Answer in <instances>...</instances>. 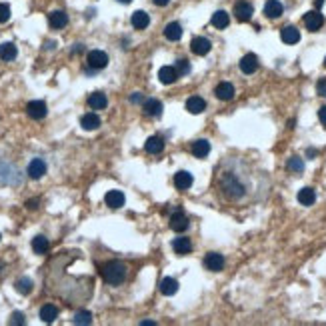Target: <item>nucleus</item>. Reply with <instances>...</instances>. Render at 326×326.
Listing matches in <instances>:
<instances>
[{
  "mask_svg": "<svg viewBox=\"0 0 326 326\" xmlns=\"http://www.w3.org/2000/svg\"><path fill=\"white\" fill-rule=\"evenodd\" d=\"M282 12H284V6L278 2V0H266L264 14L268 16V18H278V16H282Z\"/></svg>",
  "mask_w": 326,
  "mask_h": 326,
  "instance_id": "17",
  "label": "nucleus"
},
{
  "mask_svg": "<svg viewBox=\"0 0 326 326\" xmlns=\"http://www.w3.org/2000/svg\"><path fill=\"white\" fill-rule=\"evenodd\" d=\"M172 248H174V252H176V254L184 256V254H188V252L192 250V242H190V238H186V236L174 238V242H172Z\"/></svg>",
  "mask_w": 326,
  "mask_h": 326,
  "instance_id": "20",
  "label": "nucleus"
},
{
  "mask_svg": "<svg viewBox=\"0 0 326 326\" xmlns=\"http://www.w3.org/2000/svg\"><path fill=\"white\" fill-rule=\"evenodd\" d=\"M152 2L156 6H166V4H170V0H152Z\"/></svg>",
  "mask_w": 326,
  "mask_h": 326,
  "instance_id": "44",
  "label": "nucleus"
},
{
  "mask_svg": "<svg viewBox=\"0 0 326 326\" xmlns=\"http://www.w3.org/2000/svg\"><path fill=\"white\" fill-rule=\"evenodd\" d=\"M16 290H18L20 294H28V292L32 290V280H30V278H20V280H16Z\"/></svg>",
  "mask_w": 326,
  "mask_h": 326,
  "instance_id": "35",
  "label": "nucleus"
},
{
  "mask_svg": "<svg viewBox=\"0 0 326 326\" xmlns=\"http://www.w3.org/2000/svg\"><path fill=\"white\" fill-rule=\"evenodd\" d=\"M106 104H108V100H106L104 92H92L88 96V106L92 110H102V108H106Z\"/></svg>",
  "mask_w": 326,
  "mask_h": 326,
  "instance_id": "19",
  "label": "nucleus"
},
{
  "mask_svg": "<svg viewBox=\"0 0 326 326\" xmlns=\"http://www.w3.org/2000/svg\"><path fill=\"white\" fill-rule=\"evenodd\" d=\"M142 98H144V96H142L140 92H134L132 96H130V102H132V104H140V102H142Z\"/></svg>",
  "mask_w": 326,
  "mask_h": 326,
  "instance_id": "41",
  "label": "nucleus"
},
{
  "mask_svg": "<svg viewBox=\"0 0 326 326\" xmlns=\"http://www.w3.org/2000/svg\"><path fill=\"white\" fill-rule=\"evenodd\" d=\"M100 272H102L104 282H108L112 286L120 284L126 278V266L122 262H118V260H110V262H106Z\"/></svg>",
  "mask_w": 326,
  "mask_h": 326,
  "instance_id": "1",
  "label": "nucleus"
},
{
  "mask_svg": "<svg viewBox=\"0 0 326 326\" xmlns=\"http://www.w3.org/2000/svg\"><path fill=\"white\" fill-rule=\"evenodd\" d=\"M322 24H324V18H322V14H320L318 10H310V12L304 14V26L310 30V32L320 30Z\"/></svg>",
  "mask_w": 326,
  "mask_h": 326,
  "instance_id": "7",
  "label": "nucleus"
},
{
  "mask_svg": "<svg viewBox=\"0 0 326 326\" xmlns=\"http://www.w3.org/2000/svg\"><path fill=\"white\" fill-rule=\"evenodd\" d=\"M104 202L110 208H122L124 206V194L120 190H108L106 196H104Z\"/></svg>",
  "mask_w": 326,
  "mask_h": 326,
  "instance_id": "13",
  "label": "nucleus"
},
{
  "mask_svg": "<svg viewBox=\"0 0 326 326\" xmlns=\"http://www.w3.org/2000/svg\"><path fill=\"white\" fill-rule=\"evenodd\" d=\"M316 90H318V94H320V96H324V98H326V78H320V80H318Z\"/></svg>",
  "mask_w": 326,
  "mask_h": 326,
  "instance_id": "40",
  "label": "nucleus"
},
{
  "mask_svg": "<svg viewBox=\"0 0 326 326\" xmlns=\"http://www.w3.org/2000/svg\"><path fill=\"white\" fill-rule=\"evenodd\" d=\"M10 20V6L4 4V2H0V24H4Z\"/></svg>",
  "mask_w": 326,
  "mask_h": 326,
  "instance_id": "38",
  "label": "nucleus"
},
{
  "mask_svg": "<svg viewBox=\"0 0 326 326\" xmlns=\"http://www.w3.org/2000/svg\"><path fill=\"white\" fill-rule=\"evenodd\" d=\"M280 38H282V42H286V44H296V42L300 40V30H298L296 26H284V28L280 30Z\"/></svg>",
  "mask_w": 326,
  "mask_h": 326,
  "instance_id": "14",
  "label": "nucleus"
},
{
  "mask_svg": "<svg viewBox=\"0 0 326 326\" xmlns=\"http://www.w3.org/2000/svg\"><path fill=\"white\" fill-rule=\"evenodd\" d=\"M130 22H132V26H134L136 30H144L146 26L150 24V16L146 14L144 10H136V12L132 14V18H130Z\"/></svg>",
  "mask_w": 326,
  "mask_h": 326,
  "instance_id": "21",
  "label": "nucleus"
},
{
  "mask_svg": "<svg viewBox=\"0 0 326 326\" xmlns=\"http://www.w3.org/2000/svg\"><path fill=\"white\" fill-rule=\"evenodd\" d=\"M118 2H122V4H130V2H132V0H118Z\"/></svg>",
  "mask_w": 326,
  "mask_h": 326,
  "instance_id": "47",
  "label": "nucleus"
},
{
  "mask_svg": "<svg viewBox=\"0 0 326 326\" xmlns=\"http://www.w3.org/2000/svg\"><path fill=\"white\" fill-rule=\"evenodd\" d=\"M16 54H18V50H16V46L12 42H2V44H0V58H2V60H6V62L14 60Z\"/></svg>",
  "mask_w": 326,
  "mask_h": 326,
  "instance_id": "32",
  "label": "nucleus"
},
{
  "mask_svg": "<svg viewBox=\"0 0 326 326\" xmlns=\"http://www.w3.org/2000/svg\"><path fill=\"white\" fill-rule=\"evenodd\" d=\"M144 114L146 116H160L162 114V102L156 100V98H148V100H144Z\"/></svg>",
  "mask_w": 326,
  "mask_h": 326,
  "instance_id": "24",
  "label": "nucleus"
},
{
  "mask_svg": "<svg viewBox=\"0 0 326 326\" xmlns=\"http://www.w3.org/2000/svg\"><path fill=\"white\" fill-rule=\"evenodd\" d=\"M164 36H166V40H170V42L180 40V38H182V26L178 24V22L166 24V26H164Z\"/></svg>",
  "mask_w": 326,
  "mask_h": 326,
  "instance_id": "22",
  "label": "nucleus"
},
{
  "mask_svg": "<svg viewBox=\"0 0 326 326\" xmlns=\"http://www.w3.org/2000/svg\"><path fill=\"white\" fill-rule=\"evenodd\" d=\"M80 126H82L84 130H96V128L100 126V118H98V114H94V112L84 114V116L80 118Z\"/></svg>",
  "mask_w": 326,
  "mask_h": 326,
  "instance_id": "26",
  "label": "nucleus"
},
{
  "mask_svg": "<svg viewBox=\"0 0 326 326\" xmlns=\"http://www.w3.org/2000/svg\"><path fill=\"white\" fill-rule=\"evenodd\" d=\"M176 72H178V76H182V74H188L190 72V64H188V60H184V58H180L176 62Z\"/></svg>",
  "mask_w": 326,
  "mask_h": 326,
  "instance_id": "37",
  "label": "nucleus"
},
{
  "mask_svg": "<svg viewBox=\"0 0 326 326\" xmlns=\"http://www.w3.org/2000/svg\"><path fill=\"white\" fill-rule=\"evenodd\" d=\"M204 264L208 270H212V272H220L224 268V256L218 254V252H208L206 258H204Z\"/></svg>",
  "mask_w": 326,
  "mask_h": 326,
  "instance_id": "10",
  "label": "nucleus"
},
{
  "mask_svg": "<svg viewBox=\"0 0 326 326\" xmlns=\"http://www.w3.org/2000/svg\"><path fill=\"white\" fill-rule=\"evenodd\" d=\"M324 66H326V58H324Z\"/></svg>",
  "mask_w": 326,
  "mask_h": 326,
  "instance_id": "48",
  "label": "nucleus"
},
{
  "mask_svg": "<svg viewBox=\"0 0 326 326\" xmlns=\"http://www.w3.org/2000/svg\"><path fill=\"white\" fill-rule=\"evenodd\" d=\"M324 6V0H316V8H322Z\"/></svg>",
  "mask_w": 326,
  "mask_h": 326,
  "instance_id": "46",
  "label": "nucleus"
},
{
  "mask_svg": "<svg viewBox=\"0 0 326 326\" xmlns=\"http://www.w3.org/2000/svg\"><path fill=\"white\" fill-rule=\"evenodd\" d=\"M240 70L244 72V74H254L256 70H258V56L256 54H244L242 58H240Z\"/></svg>",
  "mask_w": 326,
  "mask_h": 326,
  "instance_id": "9",
  "label": "nucleus"
},
{
  "mask_svg": "<svg viewBox=\"0 0 326 326\" xmlns=\"http://www.w3.org/2000/svg\"><path fill=\"white\" fill-rule=\"evenodd\" d=\"M318 118H320V122L326 126V106H322V108L318 110Z\"/></svg>",
  "mask_w": 326,
  "mask_h": 326,
  "instance_id": "42",
  "label": "nucleus"
},
{
  "mask_svg": "<svg viewBox=\"0 0 326 326\" xmlns=\"http://www.w3.org/2000/svg\"><path fill=\"white\" fill-rule=\"evenodd\" d=\"M210 48H212V42H210L208 38H204V36H196V38H192V42H190V50L196 56H206L210 52Z\"/></svg>",
  "mask_w": 326,
  "mask_h": 326,
  "instance_id": "6",
  "label": "nucleus"
},
{
  "mask_svg": "<svg viewBox=\"0 0 326 326\" xmlns=\"http://www.w3.org/2000/svg\"><path fill=\"white\" fill-rule=\"evenodd\" d=\"M204 108H206V102L202 96H190L186 100V110L190 114H200V112H204Z\"/></svg>",
  "mask_w": 326,
  "mask_h": 326,
  "instance_id": "18",
  "label": "nucleus"
},
{
  "mask_svg": "<svg viewBox=\"0 0 326 326\" xmlns=\"http://www.w3.org/2000/svg\"><path fill=\"white\" fill-rule=\"evenodd\" d=\"M174 186L178 190H188L192 186V174L186 172V170H180L174 174Z\"/></svg>",
  "mask_w": 326,
  "mask_h": 326,
  "instance_id": "15",
  "label": "nucleus"
},
{
  "mask_svg": "<svg viewBox=\"0 0 326 326\" xmlns=\"http://www.w3.org/2000/svg\"><path fill=\"white\" fill-rule=\"evenodd\" d=\"M72 322L74 324H90L92 322V314L86 312V310H80V312H76V316H74Z\"/></svg>",
  "mask_w": 326,
  "mask_h": 326,
  "instance_id": "36",
  "label": "nucleus"
},
{
  "mask_svg": "<svg viewBox=\"0 0 326 326\" xmlns=\"http://www.w3.org/2000/svg\"><path fill=\"white\" fill-rule=\"evenodd\" d=\"M144 148H146V152H150V154H160L162 150H164V140H162L160 136H150L148 140H146Z\"/></svg>",
  "mask_w": 326,
  "mask_h": 326,
  "instance_id": "25",
  "label": "nucleus"
},
{
  "mask_svg": "<svg viewBox=\"0 0 326 326\" xmlns=\"http://www.w3.org/2000/svg\"><path fill=\"white\" fill-rule=\"evenodd\" d=\"M222 192H224L230 200H238V198L244 196L246 188H244V184H240L234 176H224V178H222Z\"/></svg>",
  "mask_w": 326,
  "mask_h": 326,
  "instance_id": "2",
  "label": "nucleus"
},
{
  "mask_svg": "<svg viewBox=\"0 0 326 326\" xmlns=\"http://www.w3.org/2000/svg\"><path fill=\"white\" fill-rule=\"evenodd\" d=\"M314 200H316V192H314V188H302V190H298V202L300 204H304V206H310V204H314Z\"/></svg>",
  "mask_w": 326,
  "mask_h": 326,
  "instance_id": "30",
  "label": "nucleus"
},
{
  "mask_svg": "<svg viewBox=\"0 0 326 326\" xmlns=\"http://www.w3.org/2000/svg\"><path fill=\"white\" fill-rule=\"evenodd\" d=\"M46 112H48V108H46V104L42 100H30L26 104V114L30 118H34V120H42L46 116Z\"/></svg>",
  "mask_w": 326,
  "mask_h": 326,
  "instance_id": "5",
  "label": "nucleus"
},
{
  "mask_svg": "<svg viewBox=\"0 0 326 326\" xmlns=\"http://www.w3.org/2000/svg\"><path fill=\"white\" fill-rule=\"evenodd\" d=\"M10 324H16V326L24 324V314H22V312H14L12 318H10Z\"/></svg>",
  "mask_w": 326,
  "mask_h": 326,
  "instance_id": "39",
  "label": "nucleus"
},
{
  "mask_svg": "<svg viewBox=\"0 0 326 326\" xmlns=\"http://www.w3.org/2000/svg\"><path fill=\"white\" fill-rule=\"evenodd\" d=\"M210 152V142L208 140H196L192 144V154L196 158H206Z\"/></svg>",
  "mask_w": 326,
  "mask_h": 326,
  "instance_id": "29",
  "label": "nucleus"
},
{
  "mask_svg": "<svg viewBox=\"0 0 326 326\" xmlns=\"http://www.w3.org/2000/svg\"><path fill=\"white\" fill-rule=\"evenodd\" d=\"M46 174V162L42 158H34L28 164V176L32 178V180H38V178H42Z\"/></svg>",
  "mask_w": 326,
  "mask_h": 326,
  "instance_id": "11",
  "label": "nucleus"
},
{
  "mask_svg": "<svg viewBox=\"0 0 326 326\" xmlns=\"http://www.w3.org/2000/svg\"><path fill=\"white\" fill-rule=\"evenodd\" d=\"M26 206H28L30 210H34V208H38V200H28Z\"/></svg>",
  "mask_w": 326,
  "mask_h": 326,
  "instance_id": "43",
  "label": "nucleus"
},
{
  "mask_svg": "<svg viewBox=\"0 0 326 326\" xmlns=\"http://www.w3.org/2000/svg\"><path fill=\"white\" fill-rule=\"evenodd\" d=\"M56 316H58V308H56L54 304H44V306L40 308V318H42L46 324L54 322Z\"/></svg>",
  "mask_w": 326,
  "mask_h": 326,
  "instance_id": "28",
  "label": "nucleus"
},
{
  "mask_svg": "<svg viewBox=\"0 0 326 326\" xmlns=\"http://www.w3.org/2000/svg\"><path fill=\"white\" fill-rule=\"evenodd\" d=\"M170 228L174 232H184L188 228V218L182 210H176V212L170 214Z\"/></svg>",
  "mask_w": 326,
  "mask_h": 326,
  "instance_id": "8",
  "label": "nucleus"
},
{
  "mask_svg": "<svg viewBox=\"0 0 326 326\" xmlns=\"http://www.w3.org/2000/svg\"><path fill=\"white\" fill-rule=\"evenodd\" d=\"M158 78H160L162 84H172V82H176L178 72H176L174 66H162V68L158 70Z\"/></svg>",
  "mask_w": 326,
  "mask_h": 326,
  "instance_id": "23",
  "label": "nucleus"
},
{
  "mask_svg": "<svg viewBox=\"0 0 326 326\" xmlns=\"http://www.w3.org/2000/svg\"><path fill=\"white\" fill-rule=\"evenodd\" d=\"M288 170H292V172H302V170H304V160L298 158V156H292V158L288 160Z\"/></svg>",
  "mask_w": 326,
  "mask_h": 326,
  "instance_id": "34",
  "label": "nucleus"
},
{
  "mask_svg": "<svg viewBox=\"0 0 326 326\" xmlns=\"http://www.w3.org/2000/svg\"><path fill=\"white\" fill-rule=\"evenodd\" d=\"M214 94H216V98L218 100H224V102H228V100H232L234 98V86L230 84V82H220L216 88H214Z\"/></svg>",
  "mask_w": 326,
  "mask_h": 326,
  "instance_id": "12",
  "label": "nucleus"
},
{
  "mask_svg": "<svg viewBox=\"0 0 326 326\" xmlns=\"http://www.w3.org/2000/svg\"><path fill=\"white\" fill-rule=\"evenodd\" d=\"M252 14H254V8L246 0H240V2L234 4V16L238 22H248L252 18Z\"/></svg>",
  "mask_w": 326,
  "mask_h": 326,
  "instance_id": "4",
  "label": "nucleus"
},
{
  "mask_svg": "<svg viewBox=\"0 0 326 326\" xmlns=\"http://www.w3.org/2000/svg\"><path fill=\"white\" fill-rule=\"evenodd\" d=\"M212 26L214 28H226L228 24H230V16H228V12H224V10H216L214 14H212Z\"/></svg>",
  "mask_w": 326,
  "mask_h": 326,
  "instance_id": "31",
  "label": "nucleus"
},
{
  "mask_svg": "<svg viewBox=\"0 0 326 326\" xmlns=\"http://www.w3.org/2000/svg\"><path fill=\"white\" fill-rule=\"evenodd\" d=\"M48 248H50V242H48L46 236H34V238H32V250H34L36 254H44V252H48Z\"/></svg>",
  "mask_w": 326,
  "mask_h": 326,
  "instance_id": "33",
  "label": "nucleus"
},
{
  "mask_svg": "<svg viewBox=\"0 0 326 326\" xmlns=\"http://www.w3.org/2000/svg\"><path fill=\"white\" fill-rule=\"evenodd\" d=\"M48 22H50L52 28H64L68 24V16L66 12H62V10H54L48 14Z\"/></svg>",
  "mask_w": 326,
  "mask_h": 326,
  "instance_id": "16",
  "label": "nucleus"
},
{
  "mask_svg": "<svg viewBox=\"0 0 326 326\" xmlns=\"http://www.w3.org/2000/svg\"><path fill=\"white\" fill-rule=\"evenodd\" d=\"M86 62L92 70H102L108 66V54L102 50H90L86 56Z\"/></svg>",
  "mask_w": 326,
  "mask_h": 326,
  "instance_id": "3",
  "label": "nucleus"
},
{
  "mask_svg": "<svg viewBox=\"0 0 326 326\" xmlns=\"http://www.w3.org/2000/svg\"><path fill=\"white\" fill-rule=\"evenodd\" d=\"M176 290H178V280L176 278H170V276L162 278V282H160V292H162V294L172 296V294H176Z\"/></svg>",
  "mask_w": 326,
  "mask_h": 326,
  "instance_id": "27",
  "label": "nucleus"
},
{
  "mask_svg": "<svg viewBox=\"0 0 326 326\" xmlns=\"http://www.w3.org/2000/svg\"><path fill=\"white\" fill-rule=\"evenodd\" d=\"M142 326H154V322H152V320H144Z\"/></svg>",
  "mask_w": 326,
  "mask_h": 326,
  "instance_id": "45",
  "label": "nucleus"
}]
</instances>
